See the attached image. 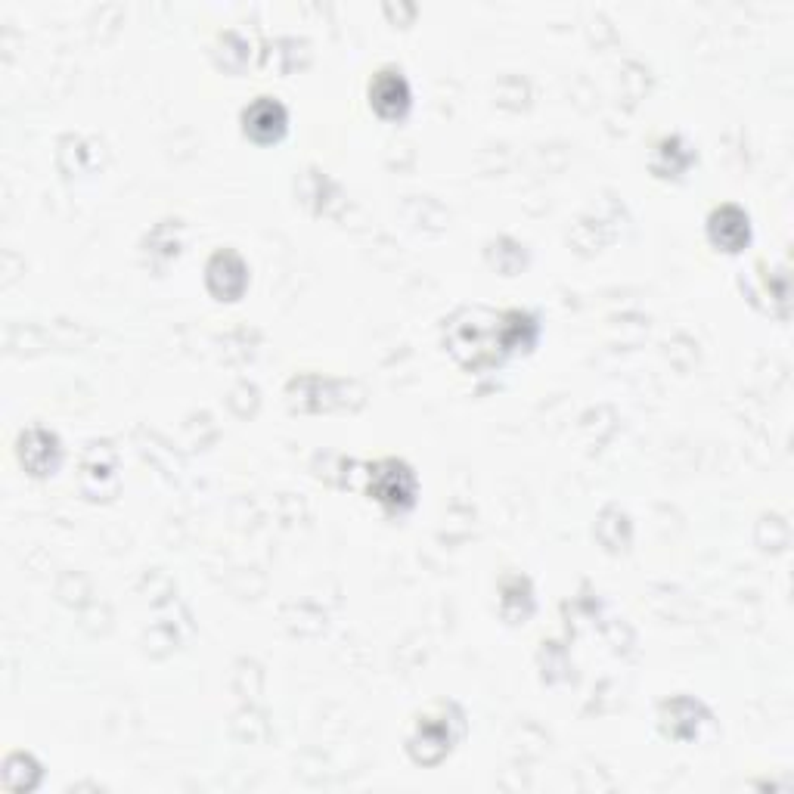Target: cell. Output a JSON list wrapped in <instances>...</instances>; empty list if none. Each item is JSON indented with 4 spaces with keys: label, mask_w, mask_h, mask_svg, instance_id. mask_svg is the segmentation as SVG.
<instances>
[{
    "label": "cell",
    "mask_w": 794,
    "mask_h": 794,
    "mask_svg": "<svg viewBox=\"0 0 794 794\" xmlns=\"http://www.w3.org/2000/svg\"><path fill=\"white\" fill-rule=\"evenodd\" d=\"M283 125H286V112H283V106H277L273 100H261V103H255L246 112V131L255 140H273V137H280L283 134Z\"/></svg>",
    "instance_id": "obj_1"
},
{
    "label": "cell",
    "mask_w": 794,
    "mask_h": 794,
    "mask_svg": "<svg viewBox=\"0 0 794 794\" xmlns=\"http://www.w3.org/2000/svg\"><path fill=\"white\" fill-rule=\"evenodd\" d=\"M410 103V90L404 84V78L397 75H382L376 84H373V106L382 112V115H401Z\"/></svg>",
    "instance_id": "obj_2"
}]
</instances>
